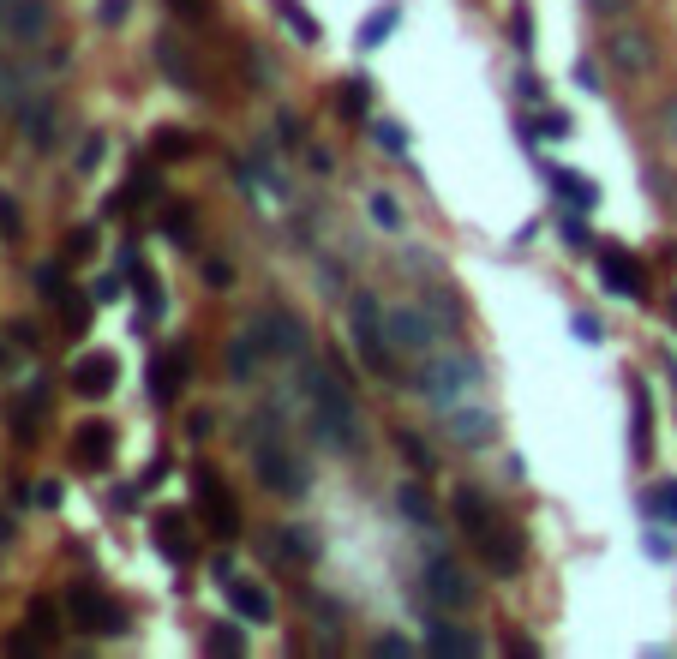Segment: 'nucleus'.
Segmentation results:
<instances>
[{
    "label": "nucleus",
    "mask_w": 677,
    "mask_h": 659,
    "mask_svg": "<svg viewBox=\"0 0 677 659\" xmlns=\"http://www.w3.org/2000/svg\"><path fill=\"white\" fill-rule=\"evenodd\" d=\"M306 396H312V432H318V444L330 456H354L366 432H360V402H354L342 366H318L306 378Z\"/></svg>",
    "instance_id": "nucleus-1"
},
{
    "label": "nucleus",
    "mask_w": 677,
    "mask_h": 659,
    "mask_svg": "<svg viewBox=\"0 0 677 659\" xmlns=\"http://www.w3.org/2000/svg\"><path fill=\"white\" fill-rule=\"evenodd\" d=\"M348 324H354V348H360V360H366V372H378V378H396V342H390V324H384V306L372 300V294H354L348 300Z\"/></svg>",
    "instance_id": "nucleus-2"
},
{
    "label": "nucleus",
    "mask_w": 677,
    "mask_h": 659,
    "mask_svg": "<svg viewBox=\"0 0 677 659\" xmlns=\"http://www.w3.org/2000/svg\"><path fill=\"white\" fill-rule=\"evenodd\" d=\"M606 60H612V72H624V78H648V72L660 66V42H654L648 24H612V30H606Z\"/></svg>",
    "instance_id": "nucleus-3"
},
{
    "label": "nucleus",
    "mask_w": 677,
    "mask_h": 659,
    "mask_svg": "<svg viewBox=\"0 0 677 659\" xmlns=\"http://www.w3.org/2000/svg\"><path fill=\"white\" fill-rule=\"evenodd\" d=\"M474 384H480V360H474V354H438V360L426 366V378H420V390H426L438 408H456Z\"/></svg>",
    "instance_id": "nucleus-4"
},
{
    "label": "nucleus",
    "mask_w": 677,
    "mask_h": 659,
    "mask_svg": "<svg viewBox=\"0 0 677 659\" xmlns=\"http://www.w3.org/2000/svg\"><path fill=\"white\" fill-rule=\"evenodd\" d=\"M252 462H258V480H264L270 492H282V498H306L312 474H306V462H300L282 438H276V444H270V438H258V456H252Z\"/></svg>",
    "instance_id": "nucleus-5"
},
{
    "label": "nucleus",
    "mask_w": 677,
    "mask_h": 659,
    "mask_svg": "<svg viewBox=\"0 0 677 659\" xmlns=\"http://www.w3.org/2000/svg\"><path fill=\"white\" fill-rule=\"evenodd\" d=\"M192 492H198V510H204L210 534L234 540V534H240V510H234V492L222 486V474H216L210 462H198V468H192Z\"/></svg>",
    "instance_id": "nucleus-6"
},
{
    "label": "nucleus",
    "mask_w": 677,
    "mask_h": 659,
    "mask_svg": "<svg viewBox=\"0 0 677 659\" xmlns=\"http://www.w3.org/2000/svg\"><path fill=\"white\" fill-rule=\"evenodd\" d=\"M426 600H432L438 612H468V606H474V582H468V570H462L456 558L432 552V558H426Z\"/></svg>",
    "instance_id": "nucleus-7"
},
{
    "label": "nucleus",
    "mask_w": 677,
    "mask_h": 659,
    "mask_svg": "<svg viewBox=\"0 0 677 659\" xmlns=\"http://www.w3.org/2000/svg\"><path fill=\"white\" fill-rule=\"evenodd\" d=\"M252 330H258V342H264V354H270V360H300V354L312 348L306 324H300L294 312H282V306H276V312H258V324H252Z\"/></svg>",
    "instance_id": "nucleus-8"
},
{
    "label": "nucleus",
    "mask_w": 677,
    "mask_h": 659,
    "mask_svg": "<svg viewBox=\"0 0 677 659\" xmlns=\"http://www.w3.org/2000/svg\"><path fill=\"white\" fill-rule=\"evenodd\" d=\"M66 618L78 630H96V636H120L126 630V612L108 600V594H90V588H72L66 594Z\"/></svg>",
    "instance_id": "nucleus-9"
},
{
    "label": "nucleus",
    "mask_w": 677,
    "mask_h": 659,
    "mask_svg": "<svg viewBox=\"0 0 677 659\" xmlns=\"http://www.w3.org/2000/svg\"><path fill=\"white\" fill-rule=\"evenodd\" d=\"M384 324H390V342L402 354H426L438 342V318H426V306H390Z\"/></svg>",
    "instance_id": "nucleus-10"
},
{
    "label": "nucleus",
    "mask_w": 677,
    "mask_h": 659,
    "mask_svg": "<svg viewBox=\"0 0 677 659\" xmlns=\"http://www.w3.org/2000/svg\"><path fill=\"white\" fill-rule=\"evenodd\" d=\"M444 414H450V438L468 444V450H486V444L498 438V414L480 408V402H456V408H444Z\"/></svg>",
    "instance_id": "nucleus-11"
},
{
    "label": "nucleus",
    "mask_w": 677,
    "mask_h": 659,
    "mask_svg": "<svg viewBox=\"0 0 677 659\" xmlns=\"http://www.w3.org/2000/svg\"><path fill=\"white\" fill-rule=\"evenodd\" d=\"M474 546H480V558H486L492 576H516V570H522V534H516V528L492 522L486 534H474Z\"/></svg>",
    "instance_id": "nucleus-12"
},
{
    "label": "nucleus",
    "mask_w": 677,
    "mask_h": 659,
    "mask_svg": "<svg viewBox=\"0 0 677 659\" xmlns=\"http://www.w3.org/2000/svg\"><path fill=\"white\" fill-rule=\"evenodd\" d=\"M72 462H78V468H96V474H102V468L114 462V426H108V420H90V426H84V432L72 438Z\"/></svg>",
    "instance_id": "nucleus-13"
},
{
    "label": "nucleus",
    "mask_w": 677,
    "mask_h": 659,
    "mask_svg": "<svg viewBox=\"0 0 677 659\" xmlns=\"http://www.w3.org/2000/svg\"><path fill=\"white\" fill-rule=\"evenodd\" d=\"M114 378H120L114 354H84V360H78V372H72V390H78V396H90V402H102V396L114 390Z\"/></svg>",
    "instance_id": "nucleus-14"
},
{
    "label": "nucleus",
    "mask_w": 677,
    "mask_h": 659,
    "mask_svg": "<svg viewBox=\"0 0 677 659\" xmlns=\"http://www.w3.org/2000/svg\"><path fill=\"white\" fill-rule=\"evenodd\" d=\"M264 360H270V354H264V342H258V330H240V336L228 342V378H234V384H252Z\"/></svg>",
    "instance_id": "nucleus-15"
},
{
    "label": "nucleus",
    "mask_w": 677,
    "mask_h": 659,
    "mask_svg": "<svg viewBox=\"0 0 677 659\" xmlns=\"http://www.w3.org/2000/svg\"><path fill=\"white\" fill-rule=\"evenodd\" d=\"M180 384H186V354H180V348H162V354L150 360V396H156V402H174Z\"/></svg>",
    "instance_id": "nucleus-16"
},
{
    "label": "nucleus",
    "mask_w": 677,
    "mask_h": 659,
    "mask_svg": "<svg viewBox=\"0 0 677 659\" xmlns=\"http://www.w3.org/2000/svg\"><path fill=\"white\" fill-rule=\"evenodd\" d=\"M6 30H12L18 42H42V36H48V6H42V0H12V6H6Z\"/></svg>",
    "instance_id": "nucleus-17"
},
{
    "label": "nucleus",
    "mask_w": 677,
    "mask_h": 659,
    "mask_svg": "<svg viewBox=\"0 0 677 659\" xmlns=\"http://www.w3.org/2000/svg\"><path fill=\"white\" fill-rule=\"evenodd\" d=\"M228 600H234V612H240L246 624H270V618H276V606H270V594H264L258 582H240V576H234V582H228Z\"/></svg>",
    "instance_id": "nucleus-18"
},
{
    "label": "nucleus",
    "mask_w": 677,
    "mask_h": 659,
    "mask_svg": "<svg viewBox=\"0 0 677 659\" xmlns=\"http://www.w3.org/2000/svg\"><path fill=\"white\" fill-rule=\"evenodd\" d=\"M426 654H438V659H468V654H474V642H468L456 624L432 618V624H426Z\"/></svg>",
    "instance_id": "nucleus-19"
},
{
    "label": "nucleus",
    "mask_w": 677,
    "mask_h": 659,
    "mask_svg": "<svg viewBox=\"0 0 677 659\" xmlns=\"http://www.w3.org/2000/svg\"><path fill=\"white\" fill-rule=\"evenodd\" d=\"M456 522H462V534L474 540V534H486V528L498 522V510H492L480 492H468V486H462V492H456Z\"/></svg>",
    "instance_id": "nucleus-20"
},
{
    "label": "nucleus",
    "mask_w": 677,
    "mask_h": 659,
    "mask_svg": "<svg viewBox=\"0 0 677 659\" xmlns=\"http://www.w3.org/2000/svg\"><path fill=\"white\" fill-rule=\"evenodd\" d=\"M156 60H162V66H168V78H174V84H180V90H198V60H192V54H180V48H174V42H168V36H162V42H156Z\"/></svg>",
    "instance_id": "nucleus-21"
},
{
    "label": "nucleus",
    "mask_w": 677,
    "mask_h": 659,
    "mask_svg": "<svg viewBox=\"0 0 677 659\" xmlns=\"http://www.w3.org/2000/svg\"><path fill=\"white\" fill-rule=\"evenodd\" d=\"M600 282H606L612 294H624V300H642V294H648L642 276L630 270V258H606V264H600Z\"/></svg>",
    "instance_id": "nucleus-22"
},
{
    "label": "nucleus",
    "mask_w": 677,
    "mask_h": 659,
    "mask_svg": "<svg viewBox=\"0 0 677 659\" xmlns=\"http://www.w3.org/2000/svg\"><path fill=\"white\" fill-rule=\"evenodd\" d=\"M156 546H162L168 564H186V558H192V534H186L174 516H156Z\"/></svg>",
    "instance_id": "nucleus-23"
},
{
    "label": "nucleus",
    "mask_w": 677,
    "mask_h": 659,
    "mask_svg": "<svg viewBox=\"0 0 677 659\" xmlns=\"http://www.w3.org/2000/svg\"><path fill=\"white\" fill-rule=\"evenodd\" d=\"M24 138H30L36 150L54 144V108H48V102H30V108H24Z\"/></svg>",
    "instance_id": "nucleus-24"
},
{
    "label": "nucleus",
    "mask_w": 677,
    "mask_h": 659,
    "mask_svg": "<svg viewBox=\"0 0 677 659\" xmlns=\"http://www.w3.org/2000/svg\"><path fill=\"white\" fill-rule=\"evenodd\" d=\"M366 210H372V222H378L384 234H402V222H408V216H402V204H396V192H372V198H366Z\"/></svg>",
    "instance_id": "nucleus-25"
},
{
    "label": "nucleus",
    "mask_w": 677,
    "mask_h": 659,
    "mask_svg": "<svg viewBox=\"0 0 677 659\" xmlns=\"http://www.w3.org/2000/svg\"><path fill=\"white\" fill-rule=\"evenodd\" d=\"M336 102H342V114H348V120H366V114H372V90H366L360 78H348V84L336 90Z\"/></svg>",
    "instance_id": "nucleus-26"
},
{
    "label": "nucleus",
    "mask_w": 677,
    "mask_h": 659,
    "mask_svg": "<svg viewBox=\"0 0 677 659\" xmlns=\"http://www.w3.org/2000/svg\"><path fill=\"white\" fill-rule=\"evenodd\" d=\"M396 504H402V516H408V522L432 528V498H426L420 486H402V492H396Z\"/></svg>",
    "instance_id": "nucleus-27"
},
{
    "label": "nucleus",
    "mask_w": 677,
    "mask_h": 659,
    "mask_svg": "<svg viewBox=\"0 0 677 659\" xmlns=\"http://www.w3.org/2000/svg\"><path fill=\"white\" fill-rule=\"evenodd\" d=\"M30 408H42V390H30V396H24V402H12V414H6L18 444H30Z\"/></svg>",
    "instance_id": "nucleus-28"
},
{
    "label": "nucleus",
    "mask_w": 677,
    "mask_h": 659,
    "mask_svg": "<svg viewBox=\"0 0 677 659\" xmlns=\"http://www.w3.org/2000/svg\"><path fill=\"white\" fill-rule=\"evenodd\" d=\"M282 18L294 24V36H300V42H318V24H312V12H306L300 0H282Z\"/></svg>",
    "instance_id": "nucleus-29"
},
{
    "label": "nucleus",
    "mask_w": 677,
    "mask_h": 659,
    "mask_svg": "<svg viewBox=\"0 0 677 659\" xmlns=\"http://www.w3.org/2000/svg\"><path fill=\"white\" fill-rule=\"evenodd\" d=\"M30 630H36L42 642H54V636H60V612H54L48 600H36V606H30Z\"/></svg>",
    "instance_id": "nucleus-30"
},
{
    "label": "nucleus",
    "mask_w": 677,
    "mask_h": 659,
    "mask_svg": "<svg viewBox=\"0 0 677 659\" xmlns=\"http://www.w3.org/2000/svg\"><path fill=\"white\" fill-rule=\"evenodd\" d=\"M552 186H558V192H564V198H576V204H582V210H588V204H594V198H600V192H594V186H588V180H576V174H552Z\"/></svg>",
    "instance_id": "nucleus-31"
},
{
    "label": "nucleus",
    "mask_w": 677,
    "mask_h": 659,
    "mask_svg": "<svg viewBox=\"0 0 677 659\" xmlns=\"http://www.w3.org/2000/svg\"><path fill=\"white\" fill-rule=\"evenodd\" d=\"M396 450H402V456H408V462H414L420 474H432V450H426V444H420L414 432H396Z\"/></svg>",
    "instance_id": "nucleus-32"
},
{
    "label": "nucleus",
    "mask_w": 677,
    "mask_h": 659,
    "mask_svg": "<svg viewBox=\"0 0 677 659\" xmlns=\"http://www.w3.org/2000/svg\"><path fill=\"white\" fill-rule=\"evenodd\" d=\"M390 24H396V6H384L378 18H366V30H360V48H372V42H384V36H390Z\"/></svg>",
    "instance_id": "nucleus-33"
},
{
    "label": "nucleus",
    "mask_w": 677,
    "mask_h": 659,
    "mask_svg": "<svg viewBox=\"0 0 677 659\" xmlns=\"http://www.w3.org/2000/svg\"><path fill=\"white\" fill-rule=\"evenodd\" d=\"M372 138H378L390 156H402V150H408V132H402V126H390V120H372Z\"/></svg>",
    "instance_id": "nucleus-34"
},
{
    "label": "nucleus",
    "mask_w": 677,
    "mask_h": 659,
    "mask_svg": "<svg viewBox=\"0 0 677 659\" xmlns=\"http://www.w3.org/2000/svg\"><path fill=\"white\" fill-rule=\"evenodd\" d=\"M156 156H192V132H156Z\"/></svg>",
    "instance_id": "nucleus-35"
},
{
    "label": "nucleus",
    "mask_w": 677,
    "mask_h": 659,
    "mask_svg": "<svg viewBox=\"0 0 677 659\" xmlns=\"http://www.w3.org/2000/svg\"><path fill=\"white\" fill-rule=\"evenodd\" d=\"M102 156H108V138H102V132H90V138H84V144H78V168H84V174H90V168H96V162H102Z\"/></svg>",
    "instance_id": "nucleus-36"
},
{
    "label": "nucleus",
    "mask_w": 677,
    "mask_h": 659,
    "mask_svg": "<svg viewBox=\"0 0 677 659\" xmlns=\"http://www.w3.org/2000/svg\"><path fill=\"white\" fill-rule=\"evenodd\" d=\"M36 288H42L48 300H60V294H66V276H60V264H36Z\"/></svg>",
    "instance_id": "nucleus-37"
},
{
    "label": "nucleus",
    "mask_w": 677,
    "mask_h": 659,
    "mask_svg": "<svg viewBox=\"0 0 677 659\" xmlns=\"http://www.w3.org/2000/svg\"><path fill=\"white\" fill-rule=\"evenodd\" d=\"M186 24H210V12H216V0H168Z\"/></svg>",
    "instance_id": "nucleus-38"
},
{
    "label": "nucleus",
    "mask_w": 677,
    "mask_h": 659,
    "mask_svg": "<svg viewBox=\"0 0 677 659\" xmlns=\"http://www.w3.org/2000/svg\"><path fill=\"white\" fill-rule=\"evenodd\" d=\"M654 516H666V522H677V480H666V486H654Z\"/></svg>",
    "instance_id": "nucleus-39"
},
{
    "label": "nucleus",
    "mask_w": 677,
    "mask_h": 659,
    "mask_svg": "<svg viewBox=\"0 0 677 659\" xmlns=\"http://www.w3.org/2000/svg\"><path fill=\"white\" fill-rule=\"evenodd\" d=\"M0 234H6V240H18V234H24V222H18V204H12V192H0Z\"/></svg>",
    "instance_id": "nucleus-40"
},
{
    "label": "nucleus",
    "mask_w": 677,
    "mask_h": 659,
    "mask_svg": "<svg viewBox=\"0 0 677 659\" xmlns=\"http://www.w3.org/2000/svg\"><path fill=\"white\" fill-rule=\"evenodd\" d=\"M204 282H210V288H228V282H234V264H228V258H204Z\"/></svg>",
    "instance_id": "nucleus-41"
},
{
    "label": "nucleus",
    "mask_w": 677,
    "mask_h": 659,
    "mask_svg": "<svg viewBox=\"0 0 677 659\" xmlns=\"http://www.w3.org/2000/svg\"><path fill=\"white\" fill-rule=\"evenodd\" d=\"M210 654H246V636L240 630H216L210 636Z\"/></svg>",
    "instance_id": "nucleus-42"
},
{
    "label": "nucleus",
    "mask_w": 677,
    "mask_h": 659,
    "mask_svg": "<svg viewBox=\"0 0 677 659\" xmlns=\"http://www.w3.org/2000/svg\"><path fill=\"white\" fill-rule=\"evenodd\" d=\"M588 12H594V18H630L636 0H588Z\"/></svg>",
    "instance_id": "nucleus-43"
},
{
    "label": "nucleus",
    "mask_w": 677,
    "mask_h": 659,
    "mask_svg": "<svg viewBox=\"0 0 677 659\" xmlns=\"http://www.w3.org/2000/svg\"><path fill=\"white\" fill-rule=\"evenodd\" d=\"M96 18H102V24H126V18H132V0H102Z\"/></svg>",
    "instance_id": "nucleus-44"
},
{
    "label": "nucleus",
    "mask_w": 677,
    "mask_h": 659,
    "mask_svg": "<svg viewBox=\"0 0 677 659\" xmlns=\"http://www.w3.org/2000/svg\"><path fill=\"white\" fill-rule=\"evenodd\" d=\"M372 654H378V659H408L414 648H408L402 636H378V648H372Z\"/></svg>",
    "instance_id": "nucleus-45"
},
{
    "label": "nucleus",
    "mask_w": 677,
    "mask_h": 659,
    "mask_svg": "<svg viewBox=\"0 0 677 659\" xmlns=\"http://www.w3.org/2000/svg\"><path fill=\"white\" fill-rule=\"evenodd\" d=\"M540 132L546 138H570V114H540Z\"/></svg>",
    "instance_id": "nucleus-46"
},
{
    "label": "nucleus",
    "mask_w": 677,
    "mask_h": 659,
    "mask_svg": "<svg viewBox=\"0 0 677 659\" xmlns=\"http://www.w3.org/2000/svg\"><path fill=\"white\" fill-rule=\"evenodd\" d=\"M162 228H168L174 240H186V234H192V222H186V210H168V222H162Z\"/></svg>",
    "instance_id": "nucleus-47"
},
{
    "label": "nucleus",
    "mask_w": 677,
    "mask_h": 659,
    "mask_svg": "<svg viewBox=\"0 0 677 659\" xmlns=\"http://www.w3.org/2000/svg\"><path fill=\"white\" fill-rule=\"evenodd\" d=\"M576 84H582V90H600V72H594V60H582V66H576Z\"/></svg>",
    "instance_id": "nucleus-48"
},
{
    "label": "nucleus",
    "mask_w": 677,
    "mask_h": 659,
    "mask_svg": "<svg viewBox=\"0 0 677 659\" xmlns=\"http://www.w3.org/2000/svg\"><path fill=\"white\" fill-rule=\"evenodd\" d=\"M90 246H96V234L84 228V234H72V240H66V258H78V252H90Z\"/></svg>",
    "instance_id": "nucleus-49"
},
{
    "label": "nucleus",
    "mask_w": 677,
    "mask_h": 659,
    "mask_svg": "<svg viewBox=\"0 0 677 659\" xmlns=\"http://www.w3.org/2000/svg\"><path fill=\"white\" fill-rule=\"evenodd\" d=\"M36 498H42V510H54V504H60V480H42Z\"/></svg>",
    "instance_id": "nucleus-50"
},
{
    "label": "nucleus",
    "mask_w": 677,
    "mask_h": 659,
    "mask_svg": "<svg viewBox=\"0 0 677 659\" xmlns=\"http://www.w3.org/2000/svg\"><path fill=\"white\" fill-rule=\"evenodd\" d=\"M210 576H216V582H222V588H228V582H234V576H240V570H234V564H228V558H216V564H210Z\"/></svg>",
    "instance_id": "nucleus-51"
},
{
    "label": "nucleus",
    "mask_w": 677,
    "mask_h": 659,
    "mask_svg": "<svg viewBox=\"0 0 677 659\" xmlns=\"http://www.w3.org/2000/svg\"><path fill=\"white\" fill-rule=\"evenodd\" d=\"M666 132H672V138H677V102H672V108H666Z\"/></svg>",
    "instance_id": "nucleus-52"
},
{
    "label": "nucleus",
    "mask_w": 677,
    "mask_h": 659,
    "mask_svg": "<svg viewBox=\"0 0 677 659\" xmlns=\"http://www.w3.org/2000/svg\"><path fill=\"white\" fill-rule=\"evenodd\" d=\"M6 366H12V360H6V348H0V372H6Z\"/></svg>",
    "instance_id": "nucleus-53"
}]
</instances>
